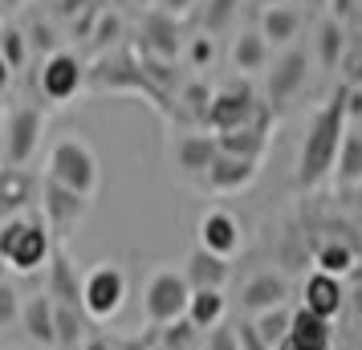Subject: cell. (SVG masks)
Instances as JSON below:
<instances>
[{"instance_id":"obj_1","label":"cell","mask_w":362,"mask_h":350,"mask_svg":"<svg viewBox=\"0 0 362 350\" xmlns=\"http://www.w3.org/2000/svg\"><path fill=\"white\" fill-rule=\"evenodd\" d=\"M346 127H350V118H346V86H338V90L310 115V127L301 134L297 163H293V187L297 192H313V187H322L329 180Z\"/></svg>"},{"instance_id":"obj_2","label":"cell","mask_w":362,"mask_h":350,"mask_svg":"<svg viewBox=\"0 0 362 350\" xmlns=\"http://www.w3.org/2000/svg\"><path fill=\"white\" fill-rule=\"evenodd\" d=\"M45 180L57 184V187H66V192H74V196H82V200L90 204L102 187L98 151L90 147L82 134H62V139H53L49 155H45Z\"/></svg>"},{"instance_id":"obj_3","label":"cell","mask_w":362,"mask_h":350,"mask_svg":"<svg viewBox=\"0 0 362 350\" xmlns=\"http://www.w3.org/2000/svg\"><path fill=\"white\" fill-rule=\"evenodd\" d=\"M53 249L57 245H53V236L41 216L21 212V216L0 220V261L13 273H37V269H45Z\"/></svg>"},{"instance_id":"obj_4","label":"cell","mask_w":362,"mask_h":350,"mask_svg":"<svg viewBox=\"0 0 362 350\" xmlns=\"http://www.w3.org/2000/svg\"><path fill=\"white\" fill-rule=\"evenodd\" d=\"M127 305V269L115 265V261H98L82 277V314L86 322H115Z\"/></svg>"},{"instance_id":"obj_5","label":"cell","mask_w":362,"mask_h":350,"mask_svg":"<svg viewBox=\"0 0 362 350\" xmlns=\"http://www.w3.org/2000/svg\"><path fill=\"white\" fill-rule=\"evenodd\" d=\"M45 115L37 106H8L0 122V163L4 167H29L41 151Z\"/></svg>"},{"instance_id":"obj_6","label":"cell","mask_w":362,"mask_h":350,"mask_svg":"<svg viewBox=\"0 0 362 350\" xmlns=\"http://www.w3.org/2000/svg\"><path fill=\"white\" fill-rule=\"evenodd\" d=\"M187 298H192V289L183 281L180 269H155L143 285V317H147L151 326L159 330V326H171V322H180L187 314Z\"/></svg>"},{"instance_id":"obj_7","label":"cell","mask_w":362,"mask_h":350,"mask_svg":"<svg viewBox=\"0 0 362 350\" xmlns=\"http://www.w3.org/2000/svg\"><path fill=\"white\" fill-rule=\"evenodd\" d=\"M261 106H264V102L257 98V90L248 86V78H236V82L212 90L208 115H204V131L228 134V131H236V127H248V122L257 118Z\"/></svg>"},{"instance_id":"obj_8","label":"cell","mask_w":362,"mask_h":350,"mask_svg":"<svg viewBox=\"0 0 362 350\" xmlns=\"http://www.w3.org/2000/svg\"><path fill=\"white\" fill-rule=\"evenodd\" d=\"M310 62L313 57L301 45H289V49H281V57L269 62V69H264V106L269 110H285L305 90V82H310Z\"/></svg>"},{"instance_id":"obj_9","label":"cell","mask_w":362,"mask_h":350,"mask_svg":"<svg viewBox=\"0 0 362 350\" xmlns=\"http://www.w3.org/2000/svg\"><path fill=\"white\" fill-rule=\"evenodd\" d=\"M86 90V66L78 53L69 49H53L41 69H37V94L49 106H69Z\"/></svg>"},{"instance_id":"obj_10","label":"cell","mask_w":362,"mask_h":350,"mask_svg":"<svg viewBox=\"0 0 362 350\" xmlns=\"http://www.w3.org/2000/svg\"><path fill=\"white\" fill-rule=\"evenodd\" d=\"M37 196H41V220H45V228H49L53 245H66L69 236L78 233V224H82V216H86V208H90V204H86L82 196L66 192V187L49 184L45 175H41Z\"/></svg>"},{"instance_id":"obj_11","label":"cell","mask_w":362,"mask_h":350,"mask_svg":"<svg viewBox=\"0 0 362 350\" xmlns=\"http://www.w3.org/2000/svg\"><path fill=\"white\" fill-rule=\"evenodd\" d=\"M199 249H208L212 257H224V261H232L236 252L245 249V224H240V216L232 212V208H208L204 216H199Z\"/></svg>"},{"instance_id":"obj_12","label":"cell","mask_w":362,"mask_h":350,"mask_svg":"<svg viewBox=\"0 0 362 350\" xmlns=\"http://www.w3.org/2000/svg\"><path fill=\"white\" fill-rule=\"evenodd\" d=\"M139 53L143 62H167L175 66V57L183 53V37H180V21H171L167 13L151 8L143 25H139Z\"/></svg>"},{"instance_id":"obj_13","label":"cell","mask_w":362,"mask_h":350,"mask_svg":"<svg viewBox=\"0 0 362 350\" xmlns=\"http://www.w3.org/2000/svg\"><path fill=\"white\" fill-rule=\"evenodd\" d=\"M216 155H220V147H216L212 131H183L171 143V163L183 180H204L208 167L216 163Z\"/></svg>"},{"instance_id":"obj_14","label":"cell","mask_w":362,"mask_h":350,"mask_svg":"<svg viewBox=\"0 0 362 350\" xmlns=\"http://www.w3.org/2000/svg\"><path fill=\"white\" fill-rule=\"evenodd\" d=\"M269 139H273V110L261 106L257 118L248 122V127H236L228 134H216V147L224 151V155H236V159H252V163H261L264 151H269Z\"/></svg>"},{"instance_id":"obj_15","label":"cell","mask_w":362,"mask_h":350,"mask_svg":"<svg viewBox=\"0 0 362 350\" xmlns=\"http://www.w3.org/2000/svg\"><path fill=\"white\" fill-rule=\"evenodd\" d=\"M257 175H261V163H252V159H236V155H216V163L208 167V175L199 180V184L208 187L212 196H236V192H248V187L257 184Z\"/></svg>"},{"instance_id":"obj_16","label":"cell","mask_w":362,"mask_h":350,"mask_svg":"<svg viewBox=\"0 0 362 350\" xmlns=\"http://www.w3.org/2000/svg\"><path fill=\"white\" fill-rule=\"evenodd\" d=\"M277 305H289V281H285V273L261 269V273H252L240 285V310L248 317L264 314V310H277Z\"/></svg>"},{"instance_id":"obj_17","label":"cell","mask_w":362,"mask_h":350,"mask_svg":"<svg viewBox=\"0 0 362 350\" xmlns=\"http://www.w3.org/2000/svg\"><path fill=\"white\" fill-rule=\"evenodd\" d=\"M342 305H346L342 277H329V273H317V269H313L310 277L301 281V310H310L313 317L334 322V317L342 314Z\"/></svg>"},{"instance_id":"obj_18","label":"cell","mask_w":362,"mask_h":350,"mask_svg":"<svg viewBox=\"0 0 362 350\" xmlns=\"http://www.w3.org/2000/svg\"><path fill=\"white\" fill-rule=\"evenodd\" d=\"M301 25H305V13H301L297 4H273V8H261L257 33L264 37L269 49H289V45H297Z\"/></svg>"},{"instance_id":"obj_19","label":"cell","mask_w":362,"mask_h":350,"mask_svg":"<svg viewBox=\"0 0 362 350\" xmlns=\"http://www.w3.org/2000/svg\"><path fill=\"white\" fill-rule=\"evenodd\" d=\"M358 240L354 236H322L317 245H313V269L317 273H329V277H346V273H354L358 265Z\"/></svg>"},{"instance_id":"obj_20","label":"cell","mask_w":362,"mask_h":350,"mask_svg":"<svg viewBox=\"0 0 362 350\" xmlns=\"http://www.w3.org/2000/svg\"><path fill=\"white\" fill-rule=\"evenodd\" d=\"M37 180L29 167H0V220L21 216L37 196Z\"/></svg>"},{"instance_id":"obj_21","label":"cell","mask_w":362,"mask_h":350,"mask_svg":"<svg viewBox=\"0 0 362 350\" xmlns=\"http://www.w3.org/2000/svg\"><path fill=\"white\" fill-rule=\"evenodd\" d=\"M49 281H45V293H49L53 305H82V277L74 273V261H69L66 245H57L49 257Z\"/></svg>"},{"instance_id":"obj_22","label":"cell","mask_w":362,"mask_h":350,"mask_svg":"<svg viewBox=\"0 0 362 350\" xmlns=\"http://www.w3.org/2000/svg\"><path fill=\"white\" fill-rule=\"evenodd\" d=\"M183 281H187V289H224L228 285V261L224 257H212L208 249H192L187 252V261H183Z\"/></svg>"},{"instance_id":"obj_23","label":"cell","mask_w":362,"mask_h":350,"mask_svg":"<svg viewBox=\"0 0 362 350\" xmlns=\"http://www.w3.org/2000/svg\"><path fill=\"white\" fill-rule=\"evenodd\" d=\"M21 326L33 338L37 346L57 350V322H53V301L49 293H33V298L21 301Z\"/></svg>"},{"instance_id":"obj_24","label":"cell","mask_w":362,"mask_h":350,"mask_svg":"<svg viewBox=\"0 0 362 350\" xmlns=\"http://www.w3.org/2000/svg\"><path fill=\"white\" fill-rule=\"evenodd\" d=\"M269 45L257 29H240L232 37V49H228V62L236 69V78H252V74H264L269 69Z\"/></svg>"},{"instance_id":"obj_25","label":"cell","mask_w":362,"mask_h":350,"mask_svg":"<svg viewBox=\"0 0 362 350\" xmlns=\"http://www.w3.org/2000/svg\"><path fill=\"white\" fill-rule=\"evenodd\" d=\"M183 317H187L199 334H208L212 326H220V322L228 317V298H224V289H192L187 314Z\"/></svg>"},{"instance_id":"obj_26","label":"cell","mask_w":362,"mask_h":350,"mask_svg":"<svg viewBox=\"0 0 362 350\" xmlns=\"http://www.w3.org/2000/svg\"><path fill=\"white\" fill-rule=\"evenodd\" d=\"M334 184L338 187H362V131L358 127H346L338 159H334Z\"/></svg>"},{"instance_id":"obj_27","label":"cell","mask_w":362,"mask_h":350,"mask_svg":"<svg viewBox=\"0 0 362 350\" xmlns=\"http://www.w3.org/2000/svg\"><path fill=\"white\" fill-rule=\"evenodd\" d=\"M289 342L297 346H310V350H334V326L322 322V317H313L310 310H301L297 305L293 317H289V334H285Z\"/></svg>"},{"instance_id":"obj_28","label":"cell","mask_w":362,"mask_h":350,"mask_svg":"<svg viewBox=\"0 0 362 350\" xmlns=\"http://www.w3.org/2000/svg\"><path fill=\"white\" fill-rule=\"evenodd\" d=\"M313 57H317V66L326 69V74L342 66V57H346V25H338L334 17H322V21H317Z\"/></svg>"},{"instance_id":"obj_29","label":"cell","mask_w":362,"mask_h":350,"mask_svg":"<svg viewBox=\"0 0 362 350\" xmlns=\"http://www.w3.org/2000/svg\"><path fill=\"white\" fill-rule=\"evenodd\" d=\"M175 102H180V115L187 122H196V131H204V115H208V102H212V86L204 78H187V82L175 86Z\"/></svg>"},{"instance_id":"obj_30","label":"cell","mask_w":362,"mask_h":350,"mask_svg":"<svg viewBox=\"0 0 362 350\" xmlns=\"http://www.w3.org/2000/svg\"><path fill=\"white\" fill-rule=\"evenodd\" d=\"M53 322H57V350H78L86 338V314L82 305H53Z\"/></svg>"},{"instance_id":"obj_31","label":"cell","mask_w":362,"mask_h":350,"mask_svg":"<svg viewBox=\"0 0 362 350\" xmlns=\"http://www.w3.org/2000/svg\"><path fill=\"white\" fill-rule=\"evenodd\" d=\"M199 33H224L232 21H236V13H240V0H199Z\"/></svg>"},{"instance_id":"obj_32","label":"cell","mask_w":362,"mask_h":350,"mask_svg":"<svg viewBox=\"0 0 362 350\" xmlns=\"http://www.w3.org/2000/svg\"><path fill=\"white\" fill-rule=\"evenodd\" d=\"M289 317H293V310H289V305L264 310V314L252 317V330H257V338H261L269 350H277L281 342H285V334H289Z\"/></svg>"},{"instance_id":"obj_33","label":"cell","mask_w":362,"mask_h":350,"mask_svg":"<svg viewBox=\"0 0 362 350\" xmlns=\"http://www.w3.org/2000/svg\"><path fill=\"white\" fill-rule=\"evenodd\" d=\"M118 37H122V13H118V8H102L98 21H94L90 33H86V41H90L94 53H110L118 45Z\"/></svg>"},{"instance_id":"obj_34","label":"cell","mask_w":362,"mask_h":350,"mask_svg":"<svg viewBox=\"0 0 362 350\" xmlns=\"http://www.w3.org/2000/svg\"><path fill=\"white\" fill-rule=\"evenodd\" d=\"M0 57H4V66L13 69H25V62H29V37H25V29H17V25H0Z\"/></svg>"},{"instance_id":"obj_35","label":"cell","mask_w":362,"mask_h":350,"mask_svg":"<svg viewBox=\"0 0 362 350\" xmlns=\"http://www.w3.org/2000/svg\"><path fill=\"white\" fill-rule=\"evenodd\" d=\"M196 338L199 330L187 317L171 322V326H159V350H196Z\"/></svg>"},{"instance_id":"obj_36","label":"cell","mask_w":362,"mask_h":350,"mask_svg":"<svg viewBox=\"0 0 362 350\" xmlns=\"http://www.w3.org/2000/svg\"><path fill=\"white\" fill-rule=\"evenodd\" d=\"M183 62L192 69H208L216 62V37H208V33H196V37H187L183 41V53H180Z\"/></svg>"},{"instance_id":"obj_37","label":"cell","mask_w":362,"mask_h":350,"mask_svg":"<svg viewBox=\"0 0 362 350\" xmlns=\"http://www.w3.org/2000/svg\"><path fill=\"white\" fill-rule=\"evenodd\" d=\"M17 317H21V293L13 285H0V330L13 326Z\"/></svg>"},{"instance_id":"obj_38","label":"cell","mask_w":362,"mask_h":350,"mask_svg":"<svg viewBox=\"0 0 362 350\" xmlns=\"http://www.w3.org/2000/svg\"><path fill=\"white\" fill-rule=\"evenodd\" d=\"M204 350H240V342H236V326H228V322L212 326V330H208V346Z\"/></svg>"},{"instance_id":"obj_39","label":"cell","mask_w":362,"mask_h":350,"mask_svg":"<svg viewBox=\"0 0 362 350\" xmlns=\"http://www.w3.org/2000/svg\"><path fill=\"white\" fill-rule=\"evenodd\" d=\"M155 8H159V13H167L171 21H187L199 8V0H155Z\"/></svg>"},{"instance_id":"obj_40","label":"cell","mask_w":362,"mask_h":350,"mask_svg":"<svg viewBox=\"0 0 362 350\" xmlns=\"http://www.w3.org/2000/svg\"><path fill=\"white\" fill-rule=\"evenodd\" d=\"M354 13H358V0H329L326 4V17H334L338 25H350Z\"/></svg>"},{"instance_id":"obj_41","label":"cell","mask_w":362,"mask_h":350,"mask_svg":"<svg viewBox=\"0 0 362 350\" xmlns=\"http://www.w3.org/2000/svg\"><path fill=\"white\" fill-rule=\"evenodd\" d=\"M236 342H240V350H269L261 338H257L252 322H236Z\"/></svg>"},{"instance_id":"obj_42","label":"cell","mask_w":362,"mask_h":350,"mask_svg":"<svg viewBox=\"0 0 362 350\" xmlns=\"http://www.w3.org/2000/svg\"><path fill=\"white\" fill-rule=\"evenodd\" d=\"M78 350H115V342H110L106 334H86L82 346H78Z\"/></svg>"},{"instance_id":"obj_43","label":"cell","mask_w":362,"mask_h":350,"mask_svg":"<svg viewBox=\"0 0 362 350\" xmlns=\"http://www.w3.org/2000/svg\"><path fill=\"white\" fill-rule=\"evenodd\" d=\"M115 350H151L147 338H122V342H115Z\"/></svg>"},{"instance_id":"obj_44","label":"cell","mask_w":362,"mask_h":350,"mask_svg":"<svg viewBox=\"0 0 362 350\" xmlns=\"http://www.w3.org/2000/svg\"><path fill=\"white\" fill-rule=\"evenodd\" d=\"M8 86H13V69L4 66V57H0V94H8Z\"/></svg>"},{"instance_id":"obj_45","label":"cell","mask_w":362,"mask_h":350,"mask_svg":"<svg viewBox=\"0 0 362 350\" xmlns=\"http://www.w3.org/2000/svg\"><path fill=\"white\" fill-rule=\"evenodd\" d=\"M0 8H4V13H21V8H25V0H0Z\"/></svg>"},{"instance_id":"obj_46","label":"cell","mask_w":362,"mask_h":350,"mask_svg":"<svg viewBox=\"0 0 362 350\" xmlns=\"http://www.w3.org/2000/svg\"><path fill=\"white\" fill-rule=\"evenodd\" d=\"M257 8H273V4H289V0H252Z\"/></svg>"},{"instance_id":"obj_47","label":"cell","mask_w":362,"mask_h":350,"mask_svg":"<svg viewBox=\"0 0 362 350\" xmlns=\"http://www.w3.org/2000/svg\"><path fill=\"white\" fill-rule=\"evenodd\" d=\"M301 4H310V8H326L329 0H301Z\"/></svg>"},{"instance_id":"obj_48","label":"cell","mask_w":362,"mask_h":350,"mask_svg":"<svg viewBox=\"0 0 362 350\" xmlns=\"http://www.w3.org/2000/svg\"><path fill=\"white\" fill-rule=\"evenodd\" d=\"M0 13H4V8H0Z\"/></svg>"}]
</instances>
